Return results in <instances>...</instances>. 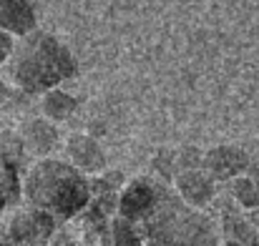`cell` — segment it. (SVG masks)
<instances>
[{"label":"cell","mask_w":259,"mask_h":246,"mask_svg":"<svg viewBox=\"0 0 259 246\" xmlns=\"http://www.w3.org/2000/svg\"><path fill=\"white\" fill-rule=\"evenodd\" d=\"M25 199L51 216L71 219L83 211L91 199V183L73 164L43 159L33 166L23 183Z\"/></svg>","instance_id":"cell-1"},{"label":"cell","mask_w":259,"mask_h":246,"mask_svg":"<svg viewBox=\"0 0 259 246\" xmlns=\"http://www.w3.org/2000/svg\"><path fill=\"white\" fill-rule=\"evenodd\" d=\"M13 81L25 93H46L76 73L71 51L51 33H28L13 51Z\"/></svg>","instance_id":"cell-2"},{"label":"cell","mask_w":259,"mask_h":246,"mask_svg":"<svg viewBox=\"0 0 259 246\" xmlns=\"http://www.w3.org/2000/svg\"><path fill=\"white\" fill-rule=\"evenodd\" d=\"M146 224V236L156 246H214V229L209 219L189 209L179 196L161 193L156 199V206L151 214L144 219Z\"/></svg>","instance_id":"cell-3"},{"label":"cell","mask_w":259,"mask_h":246,"mask_svg":"<svg viewBox=\"0 0 259 246\" xmlns=\"http://www.w3.org/2000/svg\"><path fill=\"white\" fill-rule=\"evenodd\" d=\"M51 234H53V216L48 211L35 209V206L15 214V219L10 224V239L23 246L43 244Z\"/></svg>","instance_id":"cell-4"},{"label":"cell","mask_w":259,"mask_h":246,"mask_svg":"<svg viewBox=\"0 0 259 246\" xmlns=\"http://www.w3.org/2000/svg\"><path fill=\"white\" fill-rule=\"evenodd\" d=\"M201 168L214 181H234L237 176H242L249 168V156L234 146H217L204 154Z\"/></svg>","instance_id":"cell-5"},{"label":"cell","mask_w":259,"mask_h":246,"mask_svg":"<svg viewBox=\"0 0 259 246\" xmlns=\"http://www.w3.org/2000/svg\"><path fill=\"white\" fill-rule=\"evenodd\" d=\"M156 199H159V191L146 178H136L123 188V193L118 199V211L126 221L134 224L151 214V209L156 206Z\"/></svg>","instance_id":"cell-6"},{"label":"cell","mask_w":259,"mask_h":246,"mask_svg":"<svg viewBox=\"0 0 259 246\" xmlns=\"http://www.w3.org/2000/svg\"><path fill=\"white\" fill-rule=\"evenodd\" d=\"M214 178L204 168H189L176 173V193L184 204L201 209L214 199Z\"/></svg>","instance_id":"cell-7"},{"label":"cell","mask_w":259,"mask_h":246,"mask_svg":"<svg viewBox=\"0 0 259 246\" xmlns=\"http://www.w3.org/2000/svg\"><path fill=\"white\" fill-rule=\"evenodd\" d=\"M66 151L71 164L76 166L81 173H101L106 168V154L98 146V141L86 133H73L66 141Z\"/></svg>","instance_id":"cell-8"},{"label":"cell","mask_w":259,"mask_h":246,"mask_svg":"<svg viewBox=\"0 0 259 246\" xmlns=\"http://www.w3.org/2000/svg\"><path fill=\"white\" fill-rule=\"evenodd\" d=\"M0 30L28 35L35 30V8L30 0H0Z\"/></svg>","instance_id":"cell-9"},{"label":"cell","mask_w":259,"mask_h":246,"mask_svg":"<svg viewBox=\"0 0 259 246\" xmlns=\"http://www.w3.org/2000/svg\"><path fill=\"white\" fill-rule=\"evenodd\" d=\"M23 143L33 151V154H48L53 151V146L58 143V131L48 118H35L23 128Z\"/></svg>","instance_id":"cell-10"},{"label":"cell","mask_w":259,"mask_h":246,"mask_svg":"<svg viewBox=\"0 0 259 246\" xmlns=\"http://www.w3.org/2000/svg\"><path fill=\"white\" fill-rule=\"evenodd\" d=\"M76 106H78L76 98L63 93V90H58V88L43 93V113H46L48 121H66V118H71Z\"/></svg>","instance_id":"cell-11"},{"label":"cell","mask_w":259,"mask_h":246,"mask_svg":"<svg viewBox=\"0 0 259 246\" xmlns=\"http://www.w3.org/2000/svg\"><path fill=\"white\" fill-rule=\"evenodd\" d=\"M224 231H227L229 239L237 241V244L254 246L259 226H254L249 219H244L239 211H227V214H224Z\"/></svg>","instance_id":"cell-12"},{"label":"cell","mask_w":259,"mask_h":246,"mask_svg":"<svg viewBox=\"0 0 259 246\" xmlns=\"http://www.w3.org/2000/svg\"><path fill=\"white\" fill-rule=\"evenodd\" d=\"M23 193V186H20V176H18V166L5 161L0 156V211L10 204H15Z\"/></svg>","instance_id":"cell-13"},{"label":"cell","mask_w":259,"mask_h":246,"mask_svg":"<svg viewBox=\"0 0 259 246\" xmlns=\"http://www.w3.org/2000/svg\"><path fill=\"white\" fill-rule=\"evenodd\" d=\"M232 193L244 209H259V188L249 181V176H237L232 181Z\"/></svg>","instance_id":"cell-14"},{"label":"cell","mask_w":259,"mask_h":246,"mask_svg":"<svg viewBox=\"0 0 259 246\" xmlns=\"http://www.w3.org/2000/svg\"><path fill=\"white\" fill-rule=\"evenodd\" d=\"M23 136H15V133H3L0 138V156L10 164L20 166V159H23Z\"/></svg>","instance_id":"cell-15"},{"label":"cell","mask_w":259,"mask_h":246,"mask_svg":"<svg viewBox=\"0 0 259 246\" xmlns=\"http://www.w3.org/2000/svg\"><path fill=\"white\" fill-rule=\"evenodd\" d=\"M113 244L116 246H144L139 234L134 231L131 221H126L123 216L113 221Z\"/></svg>","instance_id":"cell-16"},{"label":"cell","mask_w":259,"mask_h":246,"mask_svg":"<svg viewBox=\"0 0 259 246\" xmlns=\"http://www.w3.org/2000/svg\"><path fill=\"white\" fill-rule=\"evenodd\" d=\"M174 164H176V156H169V154H164V151H161V154L156 156V161H154V168H156L161 176H166V178H169V176H171V166Z\"/></svg>","instance_id":"cell-17"},{"label":"cell","mask_w":259,"mask_h":246,"mask_svg":"<svg viewBox=\"0 0 259 246\" xmlns=\"http://www.w3.org/2000/svg\"><path fill=\"white\" fill-rule=\"evenodd\" d=\"M13 51H15V45H13V35L5 33V30H0V63L8 61V58L13 56Z\"/></svg>","instance_id":"cell-18"},{"label":"cell","mask_w":259,"mask_h":246,"mask_svg":"<svg viewBox=\"0 0 259 246\" xmlns=\"http://www.w3.org/2000/svg\"><path fill=\"white\" fill-rule=\"evenodd\" d=\"M247 176H249V181H252V183L259 188V164H249V168H247Z\"/></svg>","instance_id":"cell-19"},{"label":"cell","mask_w":259,"mask_h":246,"mask_svg":"<svg viewBox=\"0 0 259 246\" xmlns=\"http://www.w3.org/2000/svg\"><path fill=\"white\" fill-rule=\"evenodd\" d=\"M5 98H8V88H5V83L0 81V103H3Z\"/></svg>","instance_id":"cell-20"},{"label":"cell","mask_w":259,"mask_h":246,"mask_svg":"<svg viewBox=\"0 0 259 246\" xmlns=\"http://www.w3.org/2000/svg\"><path fill=\"white\" fill-rule=\"evenodd\" d=\"M224 246H242V244H237V241H227Z\"/></svg>","instance_id":"cell-21"},{"label":"cell","mask_w":259,"mask_h":246,"mask_svg":"<svg viewBox=\"0 0 259 246\" xmlns=\"http://www.w3.org/2000/svg\"><path fill=\"white\" fill-rule=\"evenodd\" d=\"M254 246H259V231H257V241H254Z\"/></svg>","instance_id":"cell-22"}]
</instances>
